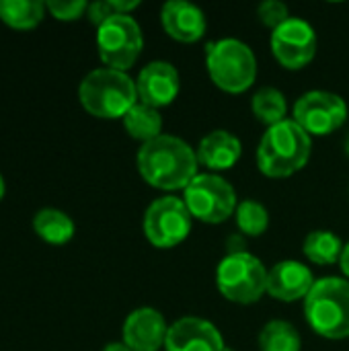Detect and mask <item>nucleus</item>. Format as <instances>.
I'll list each match as a JSON object with an SVG mask.
<instances>
[{"instance_id": "nucleus-1", "label": "nucleus", "mask_w": 349, "mask_h": 351, "mask_svg": "<svg viewBox=\"0 0 349 351\" xmlns=\"http://www.w3.org/2000/svg\"><path fill=\"white\" fill-rule=\"evenodd\" d=\"M138 171L142 179L165 191L185 189L197 175V152L181 138L163 134L138 150Z\"/></svg>"}, {"instance_id": "nucleus-2", "label": "nucleus", "mask_w": 349, "mask_h": 351, "mask_svg": "<svg viewBox=\"0 0 349 351\" xmlns=\"http://www.w3.org/2000/svg\"><path fill=\"white\" fill-rule=\"evenodd\" d=\"M311 150V136L294 119H284L263 134L257 146V167L265 177L284 179L304 169Z\"/></svg>"}, {"instance_id": "nucleus-3", "label": "nucleus", "mask_w": 349, "mask_h": 351, "mask_svg": "<svg viewBox=\"0 0 349 351\" xmlns=\"http://www.w3.org/2000/svg\"><path fill=\"white\" fill-rule=\"evenodd\" d=\"M78 97L82 107L99 119H123L140 101L136 82L125 72L111 68L88 72L78 86Z\"/></svg>"}, {"instance_id": "nucleus-4", "label": "nucleus", "mask_w": 349, "mask_h": 351, "mask_svg": "<svg viewBox=\"0 0 349 351\" xmlns=\"http://www.w3.org/2000/svg\"><path fill=\"white\" fill-rule=\"evenodd\" d=\"M304 317L315 333L325 339L349 337V280H317L304 298Z\"/></svg>"}, {"instance_id": "nucleus-5", "label": "nucleus", "mask_w": 349, "mask_h": 351, "mask_svg": "<svg viewBox=\"0 0 349 351\" xmlns=\"http://www.w3.org/2000/svg\"><path fill=\"white\" fill-rule=\"evenodd\" d=\"M206 66L212 82L224 93H245L257 78L253 49L239 39H220L206 47Z\"/></svg>"}, {"instance_id": "nucleus-6", "label": "nucleus", "mask_w": 349, "mask_h": 351, "mask_svg": "<svg viewBox=\"0 0 349 351\" xmlns=\"http://www.w3.org/2000/svg\"><path fill=\"white\" fill-rule=\"evenodd\" d=\"M267 269L251 253H228L216 269L220 294L237 304H253L267 292Z\"/></svg>"}, {"instance_id": "nucleus-7", "label": "nucleus", "mask_w": 349, "mask_h": 351, "mask_svg": "<svg viewBox=\"0 0 349 351\" xmlns=\"http://www.w3.org/2000/svg\"><path fill=\"white\" fill-rule=\"evenodd\" d=\"M97 47L101 62L107 68L125 72L138 62L142 53V29L134 16L113 14L101 27H97Z\"/></svg>"}, {"instance_id": "nucleus-8", "label": "nucleus", "mask_w": 349, "mask_h": 351, "mask_svg": "<svg viewBox=\"0 0 349 351\" xmlns=\"http://www.w3.org/2000/svg\"><path fill=\"white\" fill-rule=\"evenodd\" d=\"M191 218H197L206 224H220L237 214V191L234 187L212 173L195 175L193 181L185 187L183 197Z\"/></svg>"}, {"instance_id": "nucleus-9", "label": "nucleus", "mask_w": 349, "mask_h": 351, "mask_svg": "<svg viewBox=\"0 0 349 351\" xmlns=\"http://www.w3.org/2000/svg\"><path fill=\"white\" fill-rule=\"evenodd\" d=\"M191 230V214L183 199L167 195L154 199L144 214V234L156 249L181 245Z\"/></svg>"}, {"instance_id": "nucleus-10", "label": "nucleus", "mask_w": 349, "mask_h": 351, "mask_svg": "<svg viewBox=\"0 0 349 351\" xmlns=\"http://www.w3.org/2000/svg\"><path fill=\"white\" fill-rule=\"evenodd\" d=\"M348 119L346 101L329 90H309L294 105V121L309 136H327Z\"/></svg>"}, {"instance_id": "nucleus-11", "label": "nucleus", "mask_w": 349, "mask_h": 351, "mask_svg": "<svg viewBox=\"0 0 349 351\" xmlns=\"http://www.w3.org/2000/svg\"><path fill=\"white\" fill-rule=\"evenodd\" d=\"M272 51L288 70L309 66L317 53V33L311 23L290 16L272 33Z\"/></svg>"}, {"instance_id": "nucleus-12", "label": "nucleus", "mask_w": 349, "mask_h": 351, "mask_svg": "<svg viewBox=\"0 0 349 351\" xmlns=\"http://www.w3.org/2000/svg\"><path fill=\"white\" fill-rule=\"evenodd\" d=\"M136 88H138L140 103L150 105L154 109L167 107L177 99V95L181 90L179 72L169 62H160V60L150 62L148 66H144L140 70Z\"/></svg>"}, {"instance_id": "nucleus-13", "label": "nucleus", "mask_w": 349, "mask_h": 351, "mask_svg": "<svg viewBox=\"0 0 349 351\" xmlns=\"http://www.w3.org/2000/svg\"><path fill=\"white\" fill-rule=\"evenodd\" d=\"M226 348L220 331L206 319L185 317L169 327L167 351H222Z\"/></svg>"}, {"instance_id": "nucleus-14", "label": "nucleus", "mask_w": 349, "mask_h": 351, "mask_svg": "<svg viewBox=\"0 0 349 351\" xmlns=\"http://www.w3.org/2000/svg\"><path fill=\"white\" fill-rule=\"evenodd\" d=\"M167 321L165 317L150 308H136L123 323V343L132 351H158L167 341Z\"/></svg>"}, {"instance_id": "nucleus-15", "label": "nucleus", "mask_w": 349, "mask_h": 351, "mask_svg": "<svg viewBox=\"0 0 349 351\" xmlns=\"http://www.w3.org/2000/svg\"><path fill=\"white\" fill-rule=\"evenodd\" d=\"M315 286L313 271L298 261L286 259L276 263L267 274V294L282 302L304 300Z\"/></svg>"}, {"instance_id": "nucleus-16", "label": "nucleus", "mask_w": 349, "mask_h": 351, "mask_svg": "<svg viewBox=\"0 0 349 351\" xmlns=\"http://www.w3.org/2000/svg\"><path fill=\"white\" fill-rule=\"evenodd\" d=\"M160 23L169 37L181 43H195L206 33L204 10L185 0H171L160 10Z\"/></svg>"}, {"instance_id": "nucleus-17", "label": "nucleus", "mask_w": 349, "mask_h": 351, "mask_svg": "<svg viewBox=\"0 0 349 351\" xmlns=\"http://www.w3.org/2000/svg\"><path fill=\"white\" fill-rule=\"evenodd\" d=\"M195 152H197V160L206 169L226 171L239 162V158L243 154V144L234 134H230L226 130H214L202 138Z\"/></svg>"}, {"instance_id": "nucleus-18", "label": "nucleus", "mask_w": 349, "mask_h": 351, "mask_svg": "<svg viewBox=\"0 0 349 351\" xmlns=\"http://www.w3.org/2000/svg\"><path fill=\"white\" fill-rule=\"evenodd\" d=\"M33 230L49 245H66L74 237V222L62 210L43 208L33 218Z\"/></svg>"}, {"instance_id": "nucleus-19", "label": "nucleus", "mask_w": 349, "mask_h": 351, "mask_svg": "<svg viewBox=\"0 0 349 351\" xmlns=\"http://www.w3.org/2000/svg\"><path fill=\"white\" fill-rule=\"evenodd\" d=\"M123 128L125 132L134 138L140 140L142 144L163 136V115L158 109L144 105V103H136L123 117Z\"/></svg>"}, {"instance_id": "nucleus-20", "label": "nucleus", "mask_w": 349, "mask_h": 351, "mask_svg": "<svg viewBox=\"0 0 349 351\" xmlns=\"http://www.w3.org/2000/svg\"><path fill=\"white\" fill-rule=\"evenodd\" d=\"M344 243L337 234L331 230H315L304 239L302 251L311 263L317 265H333L341 259L344 253Z\"/></svg>"}, {"instance_id": "nucleus-21", "label": "nucleus", "mask_w": 349, "mask_h": 351, "mask_svg": "<svg viewBox=\"0 0 349 351\" xmlns=\"http://www.w3.org/2000/svg\"><path fill=\"white\" fill-rule=\"evenodd\" d=\"M45 10V4L39 0H0V19L12 29L37 27Z\"/></svg>"}, {"instance_id": "nucleus-22", "label": "nucleus", "mask_w": 349, "mask_h": 351, "mask_svg": "<svg viewBox=\"0 0 349 351\" xmlns=\"http://www.w3.org/2000/svg\"><path fill=\"white\" fill-rule=\"evenodd\" d=\"M251 109H253V115L261 123L272 128L286 119L288 105H286V97L282 90H278L274 86H265L255 93V97L251 101Z\"/></svg>"}, {"instance_id": "nucleus-23", "label": "nucleus", "mask_w": 349, "mask_h": 351, "mask_svg": "<svg viewBox=\"0 0 349 351\" xmlns=\"http://www.w3.org/2000/svg\"><path fill=\"white\" fill-rule=\"evenodd\" d=\"M300 335L288 321H269L259 333V351H300Z\"/></svg>"}, {"instance_id": "nucleus-24", "label": "nucleus", "mask_w": 349, "mask_h": 351, "mask_svg": "<svg viewBox=\"0 0 349 351\" xmlns=\"http://www.w3.org/2000/svg\"><path fill=\"white\" fill-rule=\"evenodd\" d=\"M237 226L247 237H261L265 234L269 226V214L267 208L261 206L255 199H245L237 208Z\"/></svg>"}, {"instance_id": "nucleus-25", "label": "nucleus", "mask_w": 349, "mask_h": 351, "mask_svg": "<svg viewBox=\"0 0 349 351\" xmlns=\"http://www.w3.org/2000/svg\"><path fill=\"white\" fill-rule=\"evenodd\" d=\"M257 16H259V21H261L265 27H272V29L276 31L280 25H284V23L290 19V10H288V6H286L284 2H280V0H265V2L259 4Z\"/></svg>"}, {"instance_id": "nucleus-26", "label": "nucleus", "mask_w": 349, "mask_h": 351, "mask_svg": "<svg viewBox=\"0 0 349 351\" xmlns=\"http://www.w3.org/2000/svg\"><path fill=\"white\" fill-rule=\"evenodd\" d=\"M45 8L58 21H76L88 10V2H84V0H72V2L51 0V2H45Z\"/></svg>"}, {"instance_id": "nucleus-27", "label": "nucleus", "mask_w": 349, "mask_h": 351, "mask_svg": "<svg viewBox=\"0 0 349 351\" xmlns=\"http://www.w3.org/2000/svg\"><path fill=\"white\" fill-rule=\"evenodd\" d=\"M86 14H88L91 23H95L97 27H101L107 19H111L113 14H119V12L115 8V0H99V2L88 4Z\"/></svg>"}, {"instance_id": "nucleus-28", "label": "nucleus", "mask_w": 349, "mask_h": 351, "mask_svg": "<svg viewBox=\"0 0 349 351\" xmlns=\"http://www.w3.org/2000/svg\"><path fill=\"white\" fill-rule=\"evenodd\" d=\"M339 265H341V271H344V274L349 278V243L344 247V253H341Z\"/></svg>"}, {"instance_id": "nucleus-29", "label": "nucleus", "mask_w": 349, "mask_h": 351, "mask_svg": "<svg viewBox=\"0 0 349 351\" xmlns=\"http://www.w3.org/2000/svg\"><path fill=\"white\" fill-rule=\"evenodd\" d=\"M103 351H132L123 341H113V343H107Z\"/></svg>"}, {"instance_id": "nucleus-30", "label": "nucleus", "mask_w": 349, "mask_h": 351, "mask_svg": "<svg viewBox=\"0 0 349 351\" xmlns=\"http://www.w3.org/2000/svg\"><path fill=\"white\" fill-rule=\"evenodd\" d=\"M2 195H4V181H2V175H0V199H2Z\"/></svg>"}, {"instance_id": "nucleus-31", "label": "nucleus", "mask_w": 349, "mask_h": 351, "mask_svg": "<svg viewBox=\"0 0 349 351\" xmlns=\"http://www.w3.org/2000/svg\"><path fill=\"white\" fill-rule=\"evenodd\" d=\"M346 148H348V154H349V138H348V144H346Z\"/></svg>"}, {"instance_id": "nucleus-32", "label": "nucleus", "mask_w": 349, "mask_h": 351, "mask_svg": "<svg viewBox=\"0 0 349 351\" xmlns=\"http://www.w3.org/2000/svg\"><path fill=\"white\" fill-rule=\"evenodd\" d=\"M222 351H234V350H230V348H224V350Z\"/></svg>"}]
</instances>
